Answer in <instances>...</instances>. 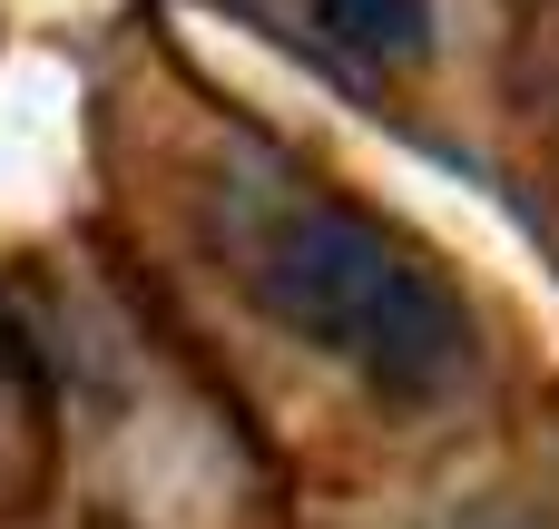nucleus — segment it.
I'll return each instance as SVG.
<instances>
[{
    "mask_svg": "<svg viewBox=\"0 0 559 529\" xmlns=\"http://www.w3.org/2000/svg\"><path fill=\"white\" fill-rule=\"evenodd\" d=\"M226 265L285 334H305L324 363L364 373L393 402H442L472 373L462 285L413 236H393L383 216H364V206H344V196H324L305 177L236 187Z\"/></svg>",
    "mask_w": 559,
    "mask_h": 529,
    "instance_id": "nucleus-1",
    "label": "nucleus"
},
{
    "mask_svg": "<svg viewBox=\"0 0 559 529\" xmlns=\"http://www.w3.org/2000/svg\"><path fill=\"white\" fill-rule=\"evenodd\" d=\"M305 20L354 69H413L432 49V0H305Z\"/></svg>",
    "mask_w": 559,
    "mask_h": 529,
    "instance_id": "nucleus-2",
    "label": "nucleus"
}]
</instances>
